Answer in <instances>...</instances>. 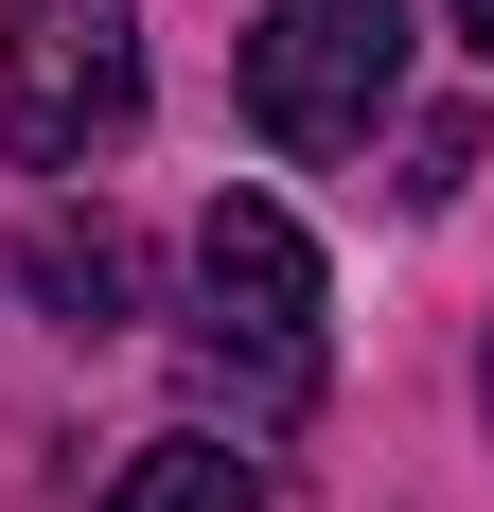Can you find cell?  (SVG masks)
I'll return each instance as SVG.
<instances>
[{"instance_id": "6da1fadb", "label": "cell", "mask_w": 494, "mask_h": 512, "mask_svg": "<svg viewBox=\"0 0 494 512\" xmlns=\"http://www.w3.org/2000/svg\"><path fill=\"white\" fill-rule=\"evenodd\" d=\"M195 354L212 389H230L247 424H300L318 389H336V336H318V248H300V212L283 195H212L195 212Z\"/></svg>"}, {"instance_id": "7a4b0ae2", "label": "cell", "mask_w": 494, "mask_h": 512, "mask_svg": "<svg viewBox=\"0 0 494 512\" xmlns=\"http://www.w3.org/2000/svg\"><path fill=\"white\" fill-rule=\"evenodd\" d=\"M142 124V18L124 0H0V142L36 177H89Z\"/></svg>"}, {"instance_id": "3957f363", "label": "cell", "mask_w": 494, "mask_h": 512, "mask_svg": "<svg viewBox=\"0 0 494 512\" xmlns=\"http://www.w3.org/2000/svg\"><path fill=\"white\" fill-rule=\"evenodd\" d=\"M389 89H406V0H283V18L247 36V124H265L283 159L371 142Z\"/></svg>"}, {"instance_id": "277c9868", "label": "cell", "mask_w": 494, "mask_h": 512, "mask_svg": "<svg viewBox=\"0 0 494 512\" xmlns=\"http://www.w3.org/2000/svg\"><path fill=\"white\" fill-rule=\"evenodd\" d=\"M18 283L53 301V336H124V230L106 212H36L18 230Z\"/></svg>"}, {"instance_id": "5b68a950", "label": "cell", "mask_w": 494, "mask_h": 512, "mask_svg": "<svg viewBox=\"0 0 494 512\" xmlns=\"http://www.w3.org/2000/svg\"><path fill=\"white\" fill-rule=\"evenodd\" d=\"M106 512H265V477H247L230 442H195V424H177V442H142V460L106 477Z\"/></svg>"}, {"instance_id": "8992f818", "label": "cell", "mask_w": 494, "mask_h": 512, "mask_svg": "<svg viewBox=\"0 0 494 512\" xmlns=\"http://www.w3.org/2000/svg\"><path fill=\"white\" fill-rule=\"evenodd\" d=\"M459 53H477V71H494V0H459Z\"/></svg>"}, {"instance_id": "52a82bcc", "label": "cell", "mask_w": 494, "mask_h": 512, "mask_svg": "<svg viewBox=\"0 0 494 512\" xmlns=\"http://www.w3.org/2000/svg\"><path fill=\"white\" fill-rule=\"evenodd\" d=\"M477 407H494V354H477Z\"/></svg>"}]
</instances>
